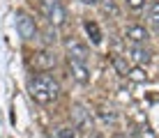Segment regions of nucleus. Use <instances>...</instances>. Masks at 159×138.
I'll return each instance as SVG.
<instances>
[{
  "label": "nucleus",
  "instance_id": "a211bd4d",
  "mask_svg": "<svg viewBox=\"0 0 159 138\" xmlns=\"http://www.w3.org/2000/svg\"><path fill=\"white\" fill-rule=\"evenodd\" d=\"M81 2H85V5H95V2H99V0H81Z\"/></svg>",
  "mask_w": 159,
  "mask_h": 138
},
{
  "label": "nucleus",
  "instance_id": "9b49d317",
  "mask_svg": "<svg viewBox=\"0 0 159 138\" xmlns=\"http://www.w3.org/2000/svg\"><path fill=\"white\" fill-rule=\"evenodd\" d=\"M113 67L118 69V74H120V76H129V71H131L129 62L122 58V55H113Z\"/></svg>",
  "mask_w": 159,
  "mask_h": 138
},
{
  "label": "nucleus",
  "instance_id": "1a4fd4ad",
  "mask_svg": "<svg viewBox=\"0 0 159 138\" xmlns=\"http://www.w3.org/2000/svg\"><path fill=\"white\" fill-rule=\"evenodd\" d=\"M127 58L131 60V62H136V65H148L150 62V51H145L143 46L131 44V46L127 48Z\"/></svg>",
  "mask_w": 159,
  "mask_h": 138
},
{
  "label": "nucleus",
  "instance_id": "20e7f679",
  "mask_svg": "<svg viewBox=\"0 0 159 138\" xmlns=\"http://www.w3.org/2000/svg\"><path fill=\"white\" fill-rule=\"evenodd\" d=\"M16 30H19V35L23 37L25 42L37 39V35H39V28H37L35 19L28 16L25 12H16Z\"/></svg>",
  "mask_w": 159,
  "mask_h": 138
},
{
  "label": "nucleus",
  "instance_id": "ddd939ff",
  "mask_svg": "<svg viewBox=\"0 0 159 138\" xmlns=\"http://www.w3.org/2000/svg\"><path fill=\"white\" fill-rule=\"evenodd\" d=\"M148 19H150V25L155 28V30H159V2H152V5H150Z\"/></svg>",
  "mask_w": 159,
  "mask_h": 138
},
{
  "label": "nucleus",
  "instance_id": "39448f33",
  "mask_svg": "<svg viewBox=\"0 0 159 138\" xmlns=\"http://www.w3.org/2000/svg\"><path fill=\"white\" fill-rule=\"evenodd\" d=\"M65 48H67L69 58L72 60H79V62H88V58H90V51H88V46L83 42H79L76 37H69V39H65Z\"/></svg>",
  "mask_w": 159,
  "mask_h": 138
},
{
  "label": "nucleus",
  "instance_id": "6ab92c4d",
  "mask_svg": "<svg viewBox=\"0 0 159 138\" xmlns=\"http://www.w3.org/2000/svg\"><path fill=\"white\" fill-rule=\"evenodd\" d=\"M113 138H129V136H125V134H116Z\"/></svg>",
  "mask_w": 159,
  "mask_h": 138
},
{
  "label": "nucleus",
  "instance_id": "f3484780",
  "mask_svg": "<svg viewBox=\"0 0 159 138\" xmlns=\"http://www.w3.org/2000/svg\"><path fill=\"white\" fill-rule=\"evenodd\" d=\"M104 12H106V14L111 12L113 16H118V9H116V5H113V2H106V5H104Z\"/></svg>",
  "mask_w": 159,
  "mask_h": 138
},
{
  "label": "nucleus",
  "instance_id": "7ed1b4c3",
  "mask_svg": "<svg viewBox=\"0 0 159 138\" xmlns=\"http://www.w3.org/2000/svg\"><path fill=\"white\" fill-rule=\"evenodd\" d=\"M72 127L79 129L81 134H85V136H90L92 131H95V122H92L90 110L85 106H81V104H74L72 106Z\"/></svg>",
  "mask_w": 159,
  "mask_h": 138
},
{
  "label": "nucleus",
  "instance_id": "f8f14e48",
  "mask_svg": "<svg viewBox=\"0 0 159 138\" xmlns=\"http://www.w3.org/2000/svg\"><path fill=\"white\" fill-rule=\"evenodd\" d=\"M97 115H99V118H102L106 124H108V122H111V124H116V122H118V115L113 113L111 108H104V106H99V108H97Z\"/></svg>",
  "mask_w": 159,
  "mask_h": 138
},
{
  "label": "nucleus",
  "instance_id": "2eb2a0df",
  "mask_svg": "<svg viewBox=\"0 0 159 138\" xmlns=\"http://www.w3.org/2000/svg\"><path fill=\"white\" fill-rule=\"evenodd\" d=\"M127 78H131V81H136V83H143V81L148 78V76H145V71H143V69L134 67V69L129 71V76H127Z\"/></svg>",
  "mask_w": 159,
  "mask_h": 138
},
{
  "label": "nucleus",
  "instance_id": "0eeeda50",
  "mask_svg": "<svg viewBox=\"0 0 159 138\" xmlns=\"http://www.w3.org/2000/svg\"><path fill=\"white\" fill-rule=\"evenodd\" d=\"M30 65L35 67L39 74H46L48 69L56 67V55L48 53V51H42V53H35V58L30 60Z\"/></svg>",
  "mask_w": 159,
  "mask_h": 138
},
{
  "label": "nucleus",
  "instance_id": "dca6fc26",
  "mask_svg": "<svg viewBox=\"0 0 159 138\" xmlns=\"http://www.w3.org/2000/svg\"><path fill=\"white\" fill-rule=\"evenodd\" d=\"M125 2H127L129 9H141V7L145 5V0H125Z\"/></svg>",
  "mask_w": 159,
  "mask_h": 138
},
{
  "label": "nucleus",
  "instance_id": "9d476101",
  "mask_svg": "<svg viewBox=\"0 0 159 138\" xmlns=\"http://www.w3.org/2000/svg\"><path fill=\"white\" fill-rule=\"evenodd\" d=\"M83 28H85V32H88V37H90L92 44H102V30H99V25H97L95 21H85Z\"/></svg>",
  "mask_w": 159,
  "mask_h": 138
},
{
  "label": "nucleus",
  "instance_id": "6e6552de",
  "mask_svg": "<svg viewBox=\"0 0 159 138\" xmlns=\"http://www.w3.org/2000/svg\"><path fill=\"white\" fill-rule=\"evenodd\" d=\"M125 37L131 42V44H136V46H143V44L148 42V30L143 25H127L125 28Z\"/></svg>",
  "mask_w": 159,
  "mask_h": 138
},
{
  "label": "nucleus",
  "instance_id": "423d86ee",
  "mask_svg": "<svg viewBox=\"0 0 159 138\" xmlns=\"http://www.w3.org/2000/svg\"><path fill=\"white\" fill-rule=\"evenodd\" d=\"M67 69H69V76H72L76 83H81V85H88V83H90V69L85 67V62L67 58Z\"/></svg>",
  "mask_w": 159,
  "mask_h": 138
},
{
  "label": "nucleus",
  "instance_id": "f03ea898",
  "mask_svg": "<svg viewBox=\"0 0 159 138\" xmlns=\"http://www.w3.org/2000/svg\"><path fill=\"white\" fill-rule=\"evenodd\" d=\"M39 12L48 21V25H53V28H60L67 23V9H65V5L60 0H42Z\"/></svg>",
  "mask_w": 159,
  "mask_h": 138
},
{
  "label": "nucleus",
  "instance_id": "f257e3e1",
  "mask_svg": "<svg viewBox=\"0 0 159 138\" xmlns=\"http://www.w3.org/2000/svg\"><path fill=\"white\" fill-rule=\"evenodd\" d=\"M28 90H30V97L35 99L37 104H44V106H46V104H53L60 97V83H58L56 76H51V74H37V76L30 78Z\"/></svg>",
  "mask_w": 159,
  "mask_h": 138
},
{
  "label": "nucleus",
  "instance_id": "4468645a",
  "mask_svg": "<svg viewBox=\"0 0 159 138\" xmlns=\"http://www.w3.org/2000/svg\"><path fill=\"white\" fill-rule=\"evenodd\" d=\"M51 138H76V134H74L72 127H58V129L51 134Z\"/></svg>",
  "mask_w": 159,
  "mask_h": 138
}]
</instances>
